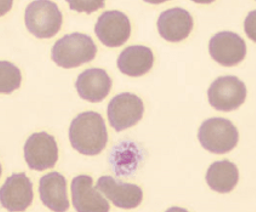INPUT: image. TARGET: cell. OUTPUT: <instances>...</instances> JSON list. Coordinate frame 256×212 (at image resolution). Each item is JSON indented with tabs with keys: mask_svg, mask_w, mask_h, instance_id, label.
<instances>
[{
	"mask_svg": "<svg viewBox=\"0 0 256 212\" xmlns=\"http://www.w3.org/2000/svg\"><path fill=\"white\" fill-rule=\"evenodd\" d=\"M198 138L206 151L215 154H226L237 147L240 132L228 119L210 118L199 127Z\"/></svg>",
	"mask_w": 256,
	"mask_h": 212,
	"instance_id": "4",
	"label": "cell"
},
{
	"mask_svg": "<svg viewBox=\"0 0 256 212\" xmlns=\"http://www.w3.org/2000/svg\"><path fill=\"white\" fill-rule=\"evenodd\" d=\"M33 199V183L24 172L11 175L0 188V203L8 211H24Z\"/></svg>",
	"mask_w": 256,
	"mask_h": 212,
	"instance_id": "10",
	"label": "cell"
},
{
	"mask_svg": "<svg viewBox=\"0 0 256 212\" xmlns=\"http://www.w3.org/2000/svg\"><path fill=\"white\" fill-rule=\"evenodd\" d=\"M212 59L224 67H234L246 56V44L240 35L232 32L215 34L209 44Z\"/></svg>",
	"mask_w": 256,
	"mask_h": 212,
	"instance_id": "9",
	"label": "cell"
},
{
	"mask_svg": "<svg viewBox=\"0 0 256 212\" xmlns=\"http://www.w3.org/2000/svg\"><path fill=\"white\" fill-rule=\"evenodd\" d=\"M70 10L76 12H85L88 15L104 8L106 0H66Z\"/></svg>",
	"mask_w": 256,
	"mask_h": 212,
	"instance_id": "20",
	"label": "cell"
},
{
	"mask_svg": "<svg viewBox=\"0 0 256 212\" xmlns=\"http://www.w3.org/2000/svg\"><path fill=\"white\" fill-rule=\"evenodd\" d=\"M157 25L162 38L170 42H180L192 32L193 17L184 8L174 7L159 16Z\"/></svg>",
	"mask_w": 256,
	"mask_h": 212,
	"instance_id": "13",
	"label": "cell"
},
{
	"mask_svg": "<svg viewBox=\"0 0 256 212\" xmlns=\"http://www.w3.org/2000/svg\"><path fill=\"white\" fill-rule=\"evenodd\" d=\"M96 188L116 206L122 209L138 208L144 199V192L140 186L123 182L113 176L100 177Z\"/></svg>",
	"mask_w": 256,
	"mask_h": 212,
	"instance_id": "12",
	"label": "cell"
},
{
	"mask_svg": "<svg viewBox=\"0 0 256 212\" xmlns=\"http://www.w3.org/2000/svg\"><path fill=\"white\" fill-rule=\"evenodd\" d=\"M192 1L197 2V4H212L215 0H192Z\"/></svg>",
	"mask_w": 256,
	"mask_h": 212,
	"instance_id": "23",
	"label": "cell"
},
{
	"mask_svg": "<svg viewBox=\"0 0 256 212\" xmlns=\"http://www.w3.org/2000/svg\"><path fill=\"white\" fill-rule=\"evenodd\" d=\"M24 159L28 166L36 171H44L56 165L58 147L55 137L48 132H36L24 144Z\"/></svg>",
	"mask_w": 256,
	"mask_h": 212,
	"instance_id": "7",
	"label": "cell"
},
{
	"mask_svg": "<svg viewBox=\"0 0 256 212\" xmlns=\"http://www.w3.org/2000/svg\"><path fill=\"white\" fill-rule=\"evenodd\" d=\"M246 86L234 75L220 76L208 90L209 103L221 112H232L240 108L246 100Z\"/></svg>",
	"mask_w": 256,
	"mask_h": 212,
	"instance_id": "5",
	"label": "cell"
},
{
	"mask_svg": "<svg viewBox=\"0 0 256 212\" xmlns=\"http://www.w3.org/2000/svg\"><path fill=\"white\" fill-rule=\"evenodd\" d=\"M154 64L153 51L147 46L134 45L126 47L118 57V68L125 75L142 76L150 72Z\"/></svg>",
	"mask_w": 256,
	"mask_h": 212,
	"instance_id": "16",
	"label": "cell"
},
{
	"mask_svg": "<svg viewBox=\"0 0 256 212\" xmlns=\"http://www.w3.org/2000/svg\"><path fill=\"white\" fill-rule=\"evenodd\" d=\"M144 106L138 96L130 92L116 95L108 104L107 114L110 126L120 132L132 127L144 117Z\"/></svg>",
	"mask_w": 256,
	"mask_h": 212,
	"instance_id": "6",
	"label": "cell"
},
{
	"mask_svg": "<svg viewBox=\"0 0 256 212\" xmlns=\"http://www.w3.org/2000/svg\"><path fill=\"white\" fill-rule=\"evenodd\" d=\"M76 87L83 100L98 103L110 95L112 89V79L104 69L91 68L78 76Z\"/></svg>",
	"mask_w": 256,
	"mask_h": 212,
	"instance_id": "14",
	"label": "cell"
},
{
	"mask_svg": "<svg viewBox=\"0 0 256 212\" xmlns=\"http://www.w3.org/2000/svg\"><path fill=\"white\" fill-rule=\"evenodd\" d=\"M40 199L50 210L56 212L67 211L70 200L67 195V180L60 172H50L40 178L39 182Z\"/></svg>",
	"mask_w": 256,
	"mask_h": 212,
	"instance_id": "15",
	"label": "cell"
},
{
	"mask_svg": "<svg viewBox=\"0 0 256 212\" xmlns=\"http://www.w3.org/2000/svg\"><path fill=\"white\" fill-rule=\"evenodd\" d=\"M72 147L84 155H98L108 142L104 119L98 112H84L72 120L70 127Z\"/></svg>",
	"mask_w": 256,
	"mask_h": 212,
	"instance_id": "1",
	"label": "cell"
},
{
	"mask_svg": "<svg viewBox=\"0 0 256 212\" xmlns=\"http://www.w3.org/2000/svg\"><path fill=\"white\" fill-rule=\"evenodd\" d=\"M141 148L134 142H123L120 146H116L112 155V161L118 175H132L138 169L141 160Z\"/></svg>",
	"mask_w": 256,
	"mask_h": 212,
	"instance_id": "18",
	"label": "cell"
},
{
	"mask_svg": "<svg viewBox=\"0 0 256 212\" xmlns=\"http://www.w3.org/2000/svg\"><path fill=\"white\" fill-rule=\"evenodd\" d=\"M244 30L250 40L256 42V10L252 11L244 21Z\"/></svg>",
	"mask_w": 256,
	"mask_h": 212,
	"instance_id": "21",
	"label": "cell"
},
{
	"mask_svg": "<svg viewBox=\"0 0 256 212\" xmlns=\"http://www.w3.org/2000/svg\"><path fill=\"white\" fill-rule=\"evenodd\" d=\"M95 33L100 41L108 47H119L129 40L132 35V23L120 11H106L98 17Z\"/></svg>",
	"mask_w": 256,
	"mask_h": 212,
	"instance_id": "8",
	"label": "cell"
},
{
	"mask_svg": "<svg viewBox=\"0 0 256 212\" xmlns=\"http://www.w3.org/2000/svg\"><path fill=\"white\" fill-rule=\"evenodd\" d=\"M21 70L10 62H0V92L11 93L21 86Z\"/></svg>",
	"mask_w": 256,
	"mask_h": 212,
	"instance_id": "19",
	"label": "cell"
},
{
	"mask_svg": "<svg viewBox=\"0 0 256 212\" xmlns=\"http://www.w3.org/2000/svg\"><path fill=\"white\" fill-rule=\"evenodd\" d=\"M144 1L148 2V4L158 5V4H163V2H166V1H169V0H144Z\"/></svg>",
	"mask_w": 256,
	"mask_h": 212,
	"instance_id": "22",
	"label": "cell"
},
{
	"mask_svg": "<svg viewBox=\"0 0 256 212\" xmlns=\"http://www.w3.org/2000/svg\"><path fill=\"white\" fill-rule=\"evenodd\" d=\"M98 46L86 34L72 33L64 35L54 45L51 57L62 68H76L95 59Z\"/></svg>",
	"mask_w": 256,
	"mask_h": 212,
	"instance_id": "2",
	"label": "cell"
},
{
	"mask_svg": "<svg viewBox=\"0 0 256 212\" xmlns=\"http://www.w3.org/2000/svg\"><path fill=\"white\" fill-rule=\"evenodd\" d=\"M240 181V171L236 164L230 160L215 161L206 172L208 186L218 193H228L233 191Z\"/></svg>",
	"mask_w": 256,
	"mask_h": 212,
	"instance_id": "17",
	"label": "cell"
},
{
	"mask_svg": "<svg viewBox=\"0 0 256 212\" xmlns=\"http://www.w3.org/2000/svg\"><path fill=\"white\" fill-rule=\"evenodd\" d=\"M92 177L80 175L72 180V200L76 210L79 212H107L110 203L96 187L92 185Z\"/></svg>",
	"mask_w": 256,
	"mask_h": 212,
	"instance_id": "11",
	"label": "cell"
},
{
	"mask_svg": "<svg viewBox=\"0 0 256 212\" xmlns=\"http://www.w3.org/2000/svg\"><path fill=\"white\" fill-rule=\"evenodd\" d=\"M26 27L39 39L58 35L64 23V16L58 5L51 0H36L26 8Z\"/></svg>",
	"mask_w": 256,
	"mask_h": 212,
	"instance_id": "3",
	"label": "cell"
}]
</instances>
